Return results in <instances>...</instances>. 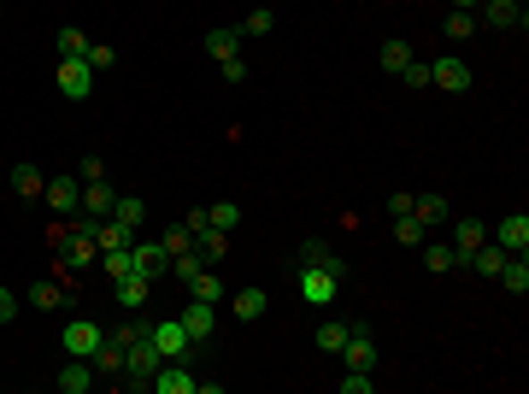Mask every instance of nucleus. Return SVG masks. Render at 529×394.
<instances>
[{
  "instance_id": "nucleus-12",
  "label": "nucleus",
  "mask_w": 529,
  "mask_h": 394,
  "mask_svg": "<svg viewBox=\"0 0 529 394\" xmlns=\"http://www.w3.org/2000/svg\"><path fill=\"white\" fill-rule=\"evenodd\" d=\"M54 382H59V394H88V382H95V359H71V353H65V365L54 371Z\"/></svg>"
},
{
  "instance_id": "nucleus-13",
  "label": "nucleus",
  "mask_w": 529,
  "mask_h": 394,
  "mask_svg": "<svg viewBox=\"0 0 529 394\" xmlns=\"http://www.w3.org/2000/svg\"><path fill=\"white\" fill-rule=\"evenodd\" d=\"M147 336H154V348L165 353V359H182V353H189V330H182V318H165V324H147Z\"/></svg>"
},
{
  "instance_id": "nucleus-24",
  "label": "nucleus",
  "mask_w": 529,
  "mask_h": 394,
  "mask_svg": "<svg viewBox=\"0 0 529 394\" xmlns=\"http://www.w3.org/2000/svg\"><path fill=\"white\" fill-rule=\"evenodd\" d=\"M424 265H430L435 277H447V271L459 265V254H453V241H435V236H424Z\"/></svg>"
},
{
  "instance_id": "nucleus-41",
  "label": "nucleus",
  "mask_w": 529,
  "mask_h": 394,
  "mask_svg": "<svg viewBox=\"0 0 529 394\" xmlns=\"http://www.w3.org/2000/svg\"><path fill=\"white\" fill-rule=\"evenodd\" d=\"M100 271H106L112 282H118V277H130V247H112V254H100Z\"/></svg>"
},
{
  "instance_id": "nucleus-16",
  "label": "nucleus",
  "mask_w": 529,
  "mask_h": 394,
  "mask_svg": "<svg viewBox=\"0 0 529 394\" xmlns=\"http://www.w3.org/2000/svg\"><path fill=\"white\" fill-rule=\"evenodd\" d=\"M447 224H453V254H459V265H465L488 241V224H476V218H447Z\"/></svg>"
},
{
  "instance_id": "nucleus-44",
  "label": "nucleus",
  "mask_w": 529,
  "mask_h": 394,
  "mask_svg": "<svg viewBox=\"0 0 529 394\" xmlns=\"http://www.w3.org/2000/svg\"><path fill=\"white\" fill-rule=\"evenodd\" d=\"M88 65H95V71H112V65H118V47H95V42H88Z\"/></svg>"
},
{
  "instance_id": "nucleus-32",
  "label": "nucleus",
  "mask_w": 529,
  "mask_h": 394,
  "mask_svg": "<svg viewBox=\"0 0 529 394\" xmlns=\"http://www.w3.org/2000/svg\"><path fill=\"white\" fill-rule=\"evenodd\" d=\"M424 236H430V230H424L412 212H400V218H394V241H400V247H424Z\"/></svg>"
},
{
  "instance_id": "nucleus-42",
  "label": "nucleus",
  "mask_w": 529,
  "mask_h": 394,
  "mask_svg": "<svg viewBox=\"0 0 529 394\" xmlns=\"http://www.w3.org/2000/svg\"><path fill=\"white\" fill-rule=\"evenodd\" d=\"M271 29H277V18H271V13L259 6V13H248V24H241V36H271Z\"/></svg>"
},
{
  "instance_id": "nucleus-25",
  "label": "nucleus",
  "mask_w": 529,
  "mask_h": 394,
  "mask_svg": "<svg viewBox=\"0 0 529 394\" xmlns=\"http://www.w3.org/2000/svg\"><path fill=\"white\" fill-rule=\"evenodd\" d=\"M95 241H100V254H112V247H130V241H136V230L118 224V218H100V224H95Z\"/></svg>"
},
{
  "instance_id": "nucleus-15",
  "label": "nucleus",
  "mask_w": 529,
  "mask_h": 394,
  "mask_svg": "<svg viewBox=\"0 0 529 394\" xmlns=\"http://www.w3.org/2000/svg\"><path fill=\"white\" fill-rule=\"evenodd\" d=\"M6 183H13V195H18V200H42V195H47V177H42V165H29V159H18Z\"/></svg>"
},
{
  "instance_id": "nucleus-5",
  "label": "nucleus",
  "mask_w": 529,
  "mask_h": 394,
  "mask_svg": "<svg viewBox=\"0 0 529 394\" xmlns=\"http://www.w3.org/2000/svg\"><path fill=\"white\" fill-rule=\"evenodd\" d=\"M59 95L88 100L95 95V65H88V59H59Z\"/></svg>"
},
{
  "instance_id": "nucleus-17",
  "label": "nucleus",
  "mask_w": 529,
  "mask_h": 394,
  "mask_svg": "<svg viewBox=\"0 0 529 394\" xmlns=\"http://www.w3.org/2000/svg\"><path fill=\"white\" fill-rule=\"evenodd\" d=\"M147 295H154V277H141V271L118 277V306H124V312H141V306H147Z\"/></svg>"
},
{
  "instance_id": "nucleus-6",
  "label": "nucleus",
  "mask_w": 529,
  "mask_h": 394,
  "mask_svg": "<svg viewBox=\"0 0 529 394\" xmlns=\"http://www.w3.org/2000/svg\"><path fill=\"white\" fill-rule=\"evenodd\" d=\"M130 271H141V277H165L171 271V254H165V241H130Z\"/></svg>"
},
{
  "instance_id": "nucleus-43",
  "label": "nucleus",
  "mask_w": 529,
  "mask_h": 394,
  "mask_svg": "<svg viewBox=\"0 0 529 394\" xmlns=\"http://www.w3.org/2000/svg\"><path fill=\"white\" fill-rule=\"evenodd\" d=\"M371 389H376L371 371H348V377H341V394H371Z\"/></svg>"
},
{
  "instance_id": "nucleus-22",
  "label": "nucleus",
  "mask_w": 529,
  "mask_h": 394,
  "mask_svg": "<svg viewBox=\"0 0 529 394\" xmlns=\"http://www.w3.org/2000/svg\"><path fill=\"white\" fill-rule=\"evenodd\" d=\"M95 371H100V377H124V341H118V336H106L95 348Z\"/></svg>"
},
{
  "instance_id": "nucleus-23",
  "label": "nucleus",
  "mask_w": 529,
  "mask_h": 394,
  "mask_svg": "<svg viewBox=\"0 0 529 394\" xmlns=\"http://www.w3.org/2000/svg\"><path fill=\"white\" fill-rule=\"evenodd\" d=\"M300 265H323V271H335V277H348V265H341V254H330L318 236L312 241H300Z\"/></svg>"
},
{
  "instance_id": "nucleus-18",
  "label": "nucleus",
  "mask_w": 529,
  "mask_h": 394,
  "mask_svg": "<svg viewBox=\"0 0 529 394\" xmlns=\"http://www.w3.org/2000/svg\"><path fill=\"white\" fill-rule=\"evenodd\" d=\"M483 18H488V24H494V29H524V0H483Z\"/></svg>"
},
{
  "instance_id": "nucleus-38",
  "label": "nucleus",
  "mask_w": 529,
  "mask_h": 394,
  "mask_svg": "<svg viewBox=\"0 0 529 394\" xmlns=\"http://www.w3.org/2000/svg\"><path fill=\"white\" fill-rule=\"evenodd\" d=\"M400 83L406 88H430V59H406V65H400Z\"/></svg>"
},
{
  "instance_id": "nucleus-7",
  "label": "nucleus",
  "mask_w": 529,
  "mask_h": 394,
  "mask_svg": "<svg viewBox=\"0 0 529 394\" xmlns=\"http://www.w3.org/2000/svg\"><path fill=\"white\" fill-rule=\"evenodd\" d=\"M47 206H54L59 218L83 212V177H77V171H71V177H47Z\"/></svg>"
},
{
  "instance_id": "nucleus-10",
  "label": "nucleus",
  "mask_w": 529,
  "mask_h": 394,
  "mask_svg": "<svg viewBox=\"0 0 529 394\" xmlns=\"http://www.w3.org/2000/svg\"><path fill=\"white\" fill-rule=\"evenodd\" d=\"M182 330H189V341H206L212 330H218V306L189 295V306H182Z\"/></svg>"
},
{
  "instance_id": "nucleus-39",
  "label": "nucleus",
  "mask_w": 529,
  "mask_h": 394,
  "mask_svg": "<svg viewBox=\"0 0 529 394\" xmlns=\"http://www.w3.org/2000/svg\"><path fill=\"white\" fill-rule=\"evenodd\" d=\"M348 330H353V324H323V330H318L312 341H318V353H341V341H348Z\"/></svg>"
},
{
  "instance_id": "nucleus-47",
  "label": "nucleus",
  "mask_w": 529,
  "mask_h": 394,
  "mask_svg": "<svg viewBox=\"0 0 529 394\" xmlns=\"http://www.w3.org/2000/svg\"><path fill=\"white\" fill-rule=\"evenodd\" d=\"M77 177H83V183H100V177H106V165H100V159H95V154H88V159H83V165H77Z\"/></svg>"
},
{
  "instance_id": "nucleus-31",
  "label": "nucleus",
  "mask_w": 529,
  "mask_h": 394,
  "mask_svg": "<svg viewBox=\"0 0 529 394\" xmlns=\"http://www.w3.org/2000/svg\"><path fill=\"white\" fill-rule=\"evenodd\" d=\"M112 218H118V224H130V230H141L147 206H141V195H118V200H112Z\"/></svg>"
},
{
  "instance_id": "nucleus-37",
  "label": "nucleus",
  "mask_w": 529,
  "mask_h": 394,
  "mask_svg": "<svg viewBox=\"0 0 529 394\" xmlns=\"http://www.w3.org/2000/svg\"><path fill=\"white\" fill-rule=\"evenodd\" d=\"M471 29H476V18H471V13H459V6L447 13V42H471Z\"/></svg>"
},
{
  "instance_id": "nucleus-34",
  "label": "nucleus",
  "mask_w": 529,
  "mask_h": 394,
  "mask_svg": "<svg viewBox=\"0 0 529 394\" xmlns=\"http://www.w3.org/2000/svg\"><path fill=\"white\" fill-rule=\"evenodd\" d=\"M206 224H212V230H223V236H230V230L241 224V212H236V200H218V206H206Z\"/></svg>"
},
{
  "instance_id": "nucleus-8",
  "label": "nucleus",
  "mask_w": 529,
  "mask_h": 394,
  "mask_svg": "<svg viewBox=\"0 0 529 394\" xmlns=\"http://www.w3.org/2000/svg\"><path fill=\"white\" fill-rule=\"evenodd\" d=\"M341 359H348V371H376V341L365 324L348 330V341H341Z\"/></svg>"
},
{
  "instance_id": "nucleus-19",
  "label": "nucleus",
  "mask_w": 529,
  "mask_h": 394,
  "mask_svg": "<svg viewBox=\"0 0 529 394\" xmlns=\"http://www.w3.org/2000/svg\"><path fill=\"white\" fill-rule=\"evenodd\" d=\"M112 200H118V189L106 183V177H100V183H83V218H112Z\"/></svg>"
},
{
  "instance_id": "nucleus-21",
  "label": "nucleus",
  "mask_w": 529,
  "mask_h": 394,
  "mask_svg": "<svg viewBox=\"0 0 529 394\" xmlns=\"http://www.w3.org/2000/svg\"><path fill=\"white\" fill-rule=\"evenodd\" d=\"M230 300H236V318H241V324H259L264 312H271V295H264V289H236Z\"/></svg>"
},
{
  "instance_id": "nucleus-3",
  "label": "nucleus",
  "mask_w": 529,
  "mask_h": 394,
  "mask_svg": "<svg viewBox=\"0 0 529 394\" xmlns=\"http://www.w3.org/2000/svg\"><path fill=\"white\" fill-rule=\"evenodd\" d=\"M430 88H441V95H471V65H465L459 54L430 59Z\"/></svg>"
},
{
  "instance_id": "nucleus-30",
  "label": "nucleus",
  "mask_w": 529,
  "mask_h": 394,
  "mask_svg": "<svg viewBox=\"0 0 529 394\" xmlns=\"http://www.w3.org/2000/svg\"><path fill=\"white\" fill-rule=\"evenodd\" d=\"M54 47H59V59H83V54H88V36H83L77 24H65V29L54 36Z\"/></svg>"
},
{
  "instance_id": "nucleus-2",
  "label": "nucleus",
  "mask_w": 529,
  "mask_h": 394,
  "mask_svg": "<svg viewBox=\"0 0 529 394\" xmlns=\"http://www.w3.org/2000/svg\"><path fill=\"white\" fill-rule=\"evenodd\" d=\"M106 341V330L95 324V318H71L65 330H59V348L71 353V359H95V348Z\"/></svg>"
},
{
  "instance_id": "nucleus-20",
  "label": "nucleus",
  "mask_w": 529,
  "mask_h": 394,
  "mask_svg": "<svg viewBox=\"0 0 529 394\" xmlns=\"http://www.w3.org/2000/svg\"><path fill=\"white\" fill-rule=\"evenodd\" d=\"M65 300H71L65 282H29L24 289V306H36V312H54V306H65Z\"/></svg>"
},
{
  "instance_id": "nucleus-11",
  "label": "nucleus",
  "mask_w": 529,
  "mask_h": 394,
  "mask_svg": "<svg viewBox=\"0 0 529 394\" xmlns=\"http://www.w3.org/2000/svg\"><path fill=\"white\" fill-rule=\"evenodd\" d=\"M412 218H418L424 230H441L447 218H453V206H447V195H435V189H424V195H412Z\"/></svg>"
},
{
  "instance_id": "nucleus-29",
  "label": "nucleus",
  "mask_w": 529,
  "mask_h": 394,
  "mask_svg": "<svg viewBox=\"0 0 529 394\" xmlns=\"http://www.w3.org/2000/svg\"><path fill=\"white\" fill-rule=\"evenodd\" d=\"M206 54L212 59H236L241 54V29H212V36H206Z\"/></svg>"
},
{
  "instance_id": "nucleus-9",
  "label": "nucleus",
  "mask_w": 529,
  "mask_h": 394,
  "mask_svg": "<svg viewBox=\"0 0 529 394\" xmlns=\"http://www.w3.org/2000/svg\"><path fill=\"white\" fill-rule=\"evenodd\" d=\"M488 241H494V247H506V254H529V218H524V212L500 218V224L488 230Z\"/></svg>"
},
{
  "instance_id": "nucleus-46",
  "label": "nucleus",
  "mask_w": 529,
  "mask_h": 394,
  "mask_svg": "<svg viewBox=\"0 0 529 394\" xmlns=\"http://www.w3.org/2000/svg\"><path fill=\"white\" fill-rule=\"evenodd\" d=\"M13 318H18V295L0 282V324H13Z\"/></svg>"
},
{
  "instance_id": "nucleus-40",
  "label": "nucleus",
  "mask_w": 529,
  "mask_h": 394,
  "mask_svg": "<svg viewBox=\"0 0 529 394\" xmlns=\"http://www.w3.org/2000/svg\"><path fill=\"white\" fill-rule=\"evenodd\" d=\"M159 241H165V254H171V259H177V254H189V247H195V236H189V224H171V230H165V236H159Z\"/></svg>"
},
{
  "instance_id": "nucleus-1",
  "label": "nucleus",
  "mask_w": 529,
  "mask_h": 394,
  "mask_svg": "<svg viewBox=\"0 0 529 394\" xmlns=\"http://www.w3.org/2000/svg\"><path fill=\"white\" fill-rule=\"evenodd\" d=\"M159 365H165V353H159V348H154V336L141 330V336L124 348V377H130V389H147Z\"/></svg>"
},
{
  "instance_id": "nucleus-33",
  "label": "nucleus",
  "mask_w": 529,
  "mask_h": 394,
  "mask_svg": "<svg viewBox=\"0 0 529 394\" xmlns=\"http://www.w3.org/2000/svg\"><path fill=\"white\" fill-rule=\"evenodd\" d=\"M200 271H206V259H200V254H195V247H189V254H177V259H171V277H177V282H182V289H189V282H195V277H200Z\"/></svg>"
},
{
  "instance_id": "nucleus-26",
  "label": "nucleus",
  "mask_w": 529,
  "mask_h": 394,
  "mask_svg": "<svg viewBox=\"0 0 529 394\" xmlns=\"http://www.w3.org/2000/svg\"><path fill=\"white\" fill-rule=\"evenodd\" d=\"M465 265H471L476 277H500V265H506V247H494V241H483V247H476V254L465 259Z\"/></svg>"
},
{
  "instance_id": "nucleus-28",
  "label": "nucleus",
  "mask_w": 529,
  "mask_h": 394,
  "mask_svg": "<svg viewBox=\"0 0 529 394\" xmlns=\"http://www.w3.org/2000/svg\"><path fill=\"white\" fill-rule=\"evenodd\" d=\"M500 282L512 289V295H529V259H524V254H506V265H500Z\"/></svg>"
},
{
  "instance_id": "nucleus-35",
  "label": "nucleus",
  "mask_w": 529,
  "mask_h": 394,
  "mask_svg": "<svg viewBox=\"0 0 529 394\" xmlns=\"http://www.w3.org/2000/svg\"><path fill=\"white\" fill-rule=\"evenodd\" d=\"M189 295H195V300H212V306H218V300H223V282H218V277H212V265H206V271H200V277H195V282H189Z\"/></svg>"
},
{
  "instance_id": "nucleus-48",
  "label": "nucleus",
  "mask_w": 529,
  "mask_h": 394,
  "mask_svg": "<svg viewBox=\"0 0 529 394\" xmlns=\"http://www.w3.org/2000/svg\"><path fill=\"white\" fill-rule=\"evenodd\" d=\"M389 212H394V218H400V212H412V189H394V195H389Z\"/></svg>"
},
{
  "instance_id": "nucleus-45",
  "label": "nucleus",
  "mask_w": 529,
  "mask_h": 394,
  "mask_svg": "<svg viewBox=\"0 0 529 394\" xmlns=\"http://www.w3.org/2000/svg\"><path fill=\"white\" fill-rule=\"evenodd\" d=\"M218 71H223V83H248V59H218Z\"/></svg>"
},
{
  "instance_id": "nucleus-27",
  "label": "nucleus",
  "mask_w": 529,
  "mask_h": 394,
  "mask_svg": "<svg viewBox=\"0 0 529 394\" xmlns=\"http://www.w3.org/2000/svg\"><path fill=\"white\" fill-rule=\"evenodd\" d=\"M195 254L206 259V265H218V259L230 254V236H223V230H212V224H206V230H200V236H195Z\"/></svg>"
},
{
  "instance_id": "nucleus-36",
  "label": "nucleus",
  "mask_w": 529,
  "mask_h": 394,
  "mask_svg": "<svg viewBox=\"0 0 529 394\" xmlns=\"http://www.w3.org/2000/svg\"><path fill=\"white\" fill-rule=\"evenodd\" d=\"M376 59H382V71H394V77H400V65L412 59V42H382V54H376Z\"/></svg>"
},
{
  "instance_id": "nucleus-4",
  "label": "nucleus",
  "mask_w": 529,
  "mask_h": 394,
  "mask_svg": "<svg viewBox=\"0 0 529 394\" xmlns=\"http://www.w3.org/2000/svg\"><path fill=\"white\" fill-rule=\"evenodd\" d=\"M335 289H341V277H335V271H323V265H300V300H306V306H330Z\"/></svg>"
},
{
  "instance_id": "nucleus-49",
  "label": "nucleus",
  "mask_w": 529,
  "mask_h": 394,
  "mask_svg": "<svg viewBox=\"0 0 529 394\" xmlns=\"http://www.w3.org/2000/svg\"><path fill=\"white\" fill-rule=\"evenodd\" d=\"M453 6H459V13H471V6H483V0H453Z\"/></svg>"
},
{
  "instance_id": "nucleus-14",
  "label": "nucleus",
  "mask_w": 529,
  "mask_h": 394,
  "mask_svg": "<svg viewBox=\"0 0 529 394\" xmlns=\"http://www.w3.org/2000/svg\"><path fill=\"white\" fill-rule=\"evenodd\" d=\"M195 382H200V377H189V365H182V359H165V365L154 371V382H147V389H159V394H195Z\"/></svg>"
}]
</instances>
